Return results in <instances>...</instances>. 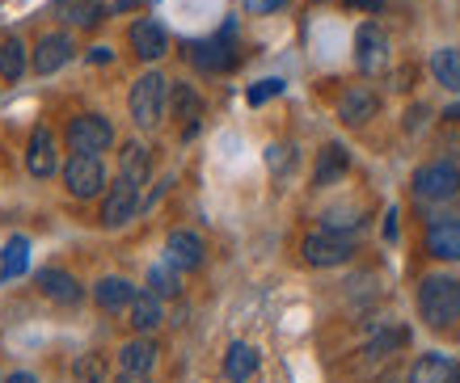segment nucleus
<instances>
[{"mask_svg":"<svg viewBox=\"0 0 460 383\" xmlns=\"http://www.w3.org/2000/svg\"><path fill=\"white\" fill-rule=\"evenodd\" d=\"M119 178H127L131 186H148V178H153V156H148V148L144 144H127L123 152H119Z\"/></svg>","mask_w":460,"mask_h":383,"instance_id":"obj_19","label":"nucleus"},{"mask_svg":"<svg viewBox=\"0 0 460 383\" xmlns=\"http://www.w3.org/2000/svg\"><path fill=\"white\" fill-rule=\"evenodd\" d=\"M308 265H317V270H330V265H347L355 257V240L347 232H330V228H321V232L305 236V245H300Z\"/></svg>","mask_w":460,"mask_h":383,"instance_id":"obj_4","label":"nucleus"},{"mask_svg":"<svg viewBox=\"0 0 460 383\" xmlns=\"http://www.w3.org/2000/svg\"><path fill=\"white\" fill-rule=\"evenodd\" d=\"M444 118H447V123H460V106H447V109H444Z\"/></svg>","mask_w":460,"mask_h":383,"instance_id":"obj_39","label":"nucleus"},{"mask_svg":"<svg viewBox=\"0 0 460 383\" xmlns=\"http://www.w3.org/2000/svg\"><path fill=\"white\" fill-rule=\"evenodd\" d=\"M111 383H153L148 375H131V370H123V379H111Z\"/></svg>","mask_w":460,"mask_h":383,"instance_id":"obj_37","label":"nucleus"},{"mask_svg":"<svg viewBox=\"0 0 460 383\" xmlns=\"http://www.w3.org/2000/svg\"><path fill=\"white\" fill-rule=\"evenodd\" d=\"M26 265H30V240L26 236H13L9 248H4V261H0V283H4V278H22Z\"/></svg>","mask_w":460,"mask_h":383,"instance_id":"obj_27","label":"nucleus"},{"mask_svg":"<svg viewBox=\"0 0 460 383\" xmlns=\"http://www.w3.org/2000/svg\"><path fill=\"white\" fill-rule=\"evenodd\" d=\"M127 325L136 328V333H153L156 325H161V295H153V291H140L136 300H131V308H127Z\"/></svg>","mask_w":460,"mask_h":383,"instance_id":"obj_24","label":"nucleus"},{"mask_svg":"<svg viewBox=\"0 0 460 383\" xmlns=\"http://www.w3.org/2000/svg\"><path fill=\"white\" fill-rule=\"evenodd\" d=\"M456 379V367L447 354H422L414 367H410V379L405 383H452Z\"/></svg>","mask_w":460,"mask_h":383,"instance_id":"obj_22","label":"nucleus"},{"mask_svg":"<svg viewBox=\"0 0 460 383\" xmlns=\"http://www.w3.org/2000/svg\"><path fill=\"white\" fill-rule=\"evenodd\" d=\"M156 342H148V337H136V342H127L123 350H119V367L131 370V375H148V370L156 367Z\"/></svg>","mask_w":460,"mask_h":383,"instance_id":"obj_23","label":"nucleus"},{"mask_svg":"<svg viewBox=\"0 0 460 383\" xmlns=\"http://www.w3.org/2000/svg\"><path fill=\"white\" fill-rule=\"evenodd\" d=\"M72 34H64V30H56V34H47V39H39V51H34V72L39 76H51V72H59L64 64L72 59Z\"/></svg>","mask_w":460,"mask_h":383,"instance_id":"obj_11","label":"nucleus"},{"mask_svg":"<svg viewBox=\"0 0 460 383\" xmlns=\"http://www.w3.org/2000/svg\"><path fill=\"white\" fill-rule=\"evenodd\" d=\"M4 383H39V375H30V370H13Z\"/></svg>","mask_w":460,"mask_h":383,"instance_id":"obj_36","label":"nucleus"},{"mask_svg":"<svg viewBox=\"0 0 460 383\" xmlns=\"http://www.w3.org/2000/svg\"><path fill=\"white\" fill-rule=\"evenodd\" d=\"M452 383H460V370H456V379H452Z\"/></svg>","mask_w":460,"mask_h":383,"instance_id":"obj_41","label":"nucleus"},{"mask_svg":"<svg viewBox=\"0 0 460 383\" xmlns=\"http://www.w3.org/2000/svg\"><path fill=\"white\" fill-rule=\"evenodd\" d=\"M169 109H173V118L178 123H186V135L199 126V118H203V97H199L195 84H169Z\"/></svg>","mask_w":460,"mask_h":383,"instance_id":"obj_16","label":"nucleus"},{"mask_svg":"<svg viewBox=\"0 0 460 383\" xmlns=\"http://www.w3.org/2000/svg\"><path fill=\"white\" fill-rule=\"evenodd\" d=\"M241 4H245L250 13H275V9H279L283 0H241Z\"/></svg>","mask_w":460,"mask_h":383,"instance_id":"obj_34","label":"nucleus"},{"mask_svg":"<svg viewBox=\"0 0 460 383\" xmlns=\"http://www.w3.org/2000/svg\"><path fill=\"white\" fill-rule=\"evenodd\" d=\"M419 316L431 328H452L460 320V283L452 274H427L419 283Z\"/></svg>","mask_w":460,"mask_h":383,"instance_id":"obj_1","label":"nucleus"},{"mask_svg":"<svg viewBox=\"0 0 460 383\" xmlns=\"http://www.w3.org/2000/svg\"><path fill=\"white\" fill-rule=\"evenodd\" d=\"M427 118H431V109L422 106V101H419V106H410V109H405V118H402L405 135H419L422 126H427Z\"/></svg>","mask_w":460,"mask_h":383,"instance_id":"obj_31","label":"nucleus"},{"mask_svg":"<svg viewBox=\"0 0 460 383\" xmlns=\"http://www.w3.org/2000/svg\"><path fill=\"white\" fill-rule=\"evenodd\" d=\"M279 93H283V81H258L245 97H250V106H262V101H270V97H279Z\"/></svg>","mask_w":460,"mask_h":383,"instance_id":"obj_32","label":"nucleus"},{"mask_svg":"<svg viewBox=\"0 0 460 383\" xmlns=\"http://www.w3.org/2000/svg\"><path fill=\"white\" fill-rule=\"evenodd\" d=\"M136 211H140V186H131L127 178H119L111 190H106V203H102V223H106V228H123Z\"/></svg>","mask_w":460,"mask_h":383,"instance_id":"obj_8","label":"nucleus"},{"mask_svg":"<svg viewBox=\"0 0 460 383\" xmlns=\"http://www.w3.org/2000/svg\"><path fill=\"white\" fill-rule=\"evenodd\" d=\"M355 64H359L363 76H380L389 68V34L376 22H363L355 30Z\"/></svg>","mask_w":460,"mask_h":383,"instance_id":"obj_6","label":"nucleus"},{"mask_svg":"<svg viewBox=\"0 0 460 383\" xmlns=\"http://www.w3.org/2000/svg\"><path fill=\"white\" fill-rule=\"evenodd\" d=\"M190 59H195L203 72H228L233 64H237V55H233V47H228V30H224L220 39L195 42V47H190Z\"/></svg>","mask_w":460,"mask_h":383,"instance_id":"obj_15","label":"nucleus"},{"mask_svg":"<svg viewBox=\"0 0 460 383\" xmlns=\"http://www.w3.org/2000/svg\"><path fill=\"white\" fill-rule=\"evenodd\" d=\"M64 186L72 198H98L106 190V164L93 152H72L64 164Z\"/></svg>","mask_w":460,"mask_h":383,"instance_id":"obj_3","label":"nucleus"},{"mask_svg":"<svg viewBox=\"0 0 460 383\" xmlns=\"http://www.w3.org/2000/svg\"><path fill=\"white\" fill-rule=\"evenodd\" d=\"M39 291L51 303H64V308L81 303V295H84L81 283H76L72 274H64V270H39Z\"/></svg>","mask_w":460,"mask_h":383,"instance_id":"obj_17","label":"nucleus"},{"mask_svg":"<svg viewBox=\"0 0 460 383\" xmlns=\"http://www.w3.org/2000/svg\"><path fill=\"white\" fill-rule=\"evenodd\" d=\"M72 152H106L114 144V126L111 118H102V114H81V118H72L68 131H64Z\"/></svg>","mask_w":460,"mask_h":383,"instance_id":"obj_7","label":"nucleus"},{"mask_svg":"<svg viewBox=\"0 0 460 383\" xmlns=\"http://www.w3.org/2000/svg\"><path fill=\"white\" fill-rule=\"evenodd\" d=\"M127 39H131L136 55H140V59H148V64H156V59L169 51V34H165V26H161L156 17H140L136 26L127 30Z\"/></svg>","mask_w":460,"mask_h":383,"instance_id":"obj_10","label":"nucleus"},{"mask_svg":"<svg viewBox=\"0 0 460 383\" xmlns=\"http://www.w3.org/2000/svg\"><path fill=\"white\" fill-rule=\"evenodd\" d=\"M266 164H270L275 173L292 169V148H288V144H270V148H266Z\"/></svg>","mask_w":460,"mask_h":383,"instance_id":"obj_33","label":"nucleus"},{"mask_svg":"<svg viewBox=\"0 0 460 383\" xmlns=\"http://www.w3.org/2000/svg\"><path fill=\"white\" fill-rule=\"evenodd\" d=\"M56 135L47 131V126H39L34 135H30V148H26V169H30V178H51L56 173Z\"/></svg>","mask_w":460,"mask_h":383,"instance_id":"obj_12","label":"nucleus"},{"mask_svg":"<svg viewBox=\"0 0 460 383\" xmlns=\"http://www.w3.org/2000/svg\"><path fill=\"white\" fill-rule=\"evenodd\" d=\"M385 236H389V240H393V236H397V211H389V223H385Z\"/></svg>","mask_w":460,"mask_h":383,"instance_id":"obj_38","label":"nucleus"},{"mask_svg":"<svg viewBox=\"0 0 460 383\" xmlns=\"http://www.w3.org/2000/svg\"><path fill=\"white\" fill-rule=\"evenodd\" d=\"M136 295H140V291L131 287L127 278H102L98 287H93V300H98L102 312H123V308H131Z\"/></svg>","mask_w":460,"mask_h":383,"instance_id":"obj_21","label":"nucleus"},{"mask_svg":"<svg viewBox=\"0 0 460 383\" xmlns=\"http://www.w3.org/2000/svg\"><path fill=\"white\" fill-rule=\"evenodd\" d=\"M165 257H169V265H178V270H199V265H203V240H199L195 232L178 228V232H169V240H165Z\"/></svg>","mask_w":460,"mask_h":383,"instance_id":"obj_14","label":"nucleus"},{"mask_svg":"<svg viewBox=\"0 0 460 383\" xmlns=\"http://www.w3.org/2000/svg\"><path fill=\"white\" fill-rule=\"evenodd\" d=\"M427 253L439 261H460V219H435L427 228Z\"/></svg>","mask_w":460,"mask_h":383,"instance_id":"obj_13","label":"nucleus"},{"mask_svg":"<svg viewBox=\"0 0 460 383\" xmlns=\"http://www.w3.org/2000/svg\"><path fill=\"white\" fill-rule=\"evenodd\" d=\"M106 17V0H68V22L76 30H93Z\"/></svg>","mask_w":460,"mask_h":383,"instance_id":"obj_28","label":"nucleus"},{"mask_svg":"<svg viewBox=\"0 0 460 383\" xmlns=\"http://www.w3.org/2000/svg\"><path fill=\"white\" fill-rule=\"evenodd\" d=\"M72 379L76 383H111L106 354H81L76 358V367H72Z\"/></svg>","mask_w":460,"mask_h":383,"instance_id":"obj_29","label":"nucleus"},{"mask_svg":"<svg viewBox=\"0 0 460 383\" xmlns=\"http://www.w3.org/2000/svg\"><path fill=\"white\" fill-rule=\"evenodd\" d=\"M376 109H380V97L367 84H350L347 93L338 97V118L347 126H367L376 118Z\"/></svg>","mask_w":460,"mask_h":383,"instance_id":"obj_9","label":"nucleus"},{"mask_svg":"<svg viewBox=\"0 0 460 383\" xmlns=\"http://www.w3.org/2000/svg\"><path fill=\"white\" fill-rule=\"evenodd\" d=\"M111 59H114L111 47H93V51H89V64H111Z\"/></svg>","mask_w":460,"mask_h":383,"instance_id":"obj_35","label":"nucleus"},{"mask_svg":"<svg viewBox=\"0 0 460 383\" xmlns=\"http://www.w3.org/2000/svg\"><path fill=\"white\" fill-rule=\"evenodd\" d=\"M258 370V350L250 342H233L224 354V379L228 383H250Z\"/></svg>","mask_w":460,"mask_h":383,"instance_id":"obj_20","label":"nucleus"},{"mask_svg":"<svg viewBox=\"0 0 460 383\" xmlns=\"http://www.w3.org/2000/svg\"><path fill=\"white\" fill-rule=\"evenodd\" d=\"M355 9H380V0H350Z\"/></svg>","mask_w":460,"mask_h":383,"instance_id":"obj_40","label":"nucleus"},{"mask_svg":"<svg viewBox=\"0 0 460 383\" xmlns=\"http://www.w3.org/2000/svg\"><path fill=\"white\" fill-rule=\"evenodd\" d=\"M431 76L444 84V89L460 93V51L456 47H439V51L431 55Z\"/></svg>","mask_w":460,"mask_h":383,"instance_id":"obj_25","label":"nucleus"},{"mask_svg":"<svg viewBox=\"0 0 460 383\" xmlns=\"http://www.w3.org/2000/svg\"><path fill=\"white\" fill-rule=\"evenodd\" d=\"M350 169V156L342 144H325L317 156V169H313V186H334V181L347 178Z\"/></svg>","mask_w":460,"mask_h":383,"instance_id":"obj_18","label":"nucleus"},{"mask_svg":"<svg viewBox=\"0 0 460 383\" xmlns=\"http://www.w3.org/2000/svg\"><path fill=\"white\" fill-rule=\"evenodd\" d=\"M148 291H153V295H161V300H169V295H178L181 291V283H178V265H153V270H148Z\"/></svg>","mask_w":460,"mask_h":383,"instance_id":"obj_30","label":"nucleus"},{"mask_svg":"<svg viewBox=\"0 0 460 383\" xmlns=\"http://www.w3.org/2000/svg\"><path fill=\"white\" fill-rule=\"evenodd\" d=\"M0 76H4L9 84L26 76V47H22V39L0 42Z\"/></svg>","mask_w":460,"mask_h":383,"instance_id":"obj_26","label":"nucleus"},{"mask_svg":"<svg viewBox=\"0 0 460 383\" xmlns=\"http://www.w3.org/2000/svg\"><path fill=\"white\" fill-rule=\"evenodd\" d=\"M169 106V81L161 72H144L140 81L131 84V97H127V109H131V123L153 131L161 123V114Z\"/></svg>","mask_w":460,"mask_h":383,"instance_id":"obj_2","label":"nucleus"},{"mask_svg":"<svg viewBox=\"0 0 460 383\" xmlns=\"http://www.w3.org/2000/svg\"><path fill=\"white\" fill-rule=\"evenodd\" d=\"M456 194H460V169L452 161L422 164L414 173V198H422V203H447Z\"/></svg>","mask_w":460,"mask_h":383,"instance_id":"obj_5","label":"nucleus"}]
</instances>
